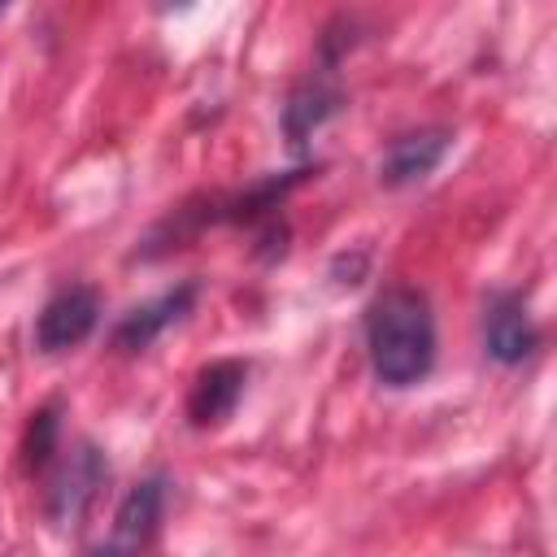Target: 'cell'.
Returning a JSON list of instances; mask_svg holds the SVG:
<instances>
[{"label": "cell", "mask_w": 557, "mask_h": 557, "mask_svg": "<svg viewBox=\"0 0 557 557\" xmlns=\"http://www.w3.org/2000/svg\"><path fill=\"white\" fill-rule=\"evenodd\" d=\"M100 479H104V461H100V453H96L91 444H83V448L70 457V466L61 470L57 487H52V518L74 522V518L83 513V505L96 496Z\"/></svg>", "instance_id": "7"}, {"label": "cell", "mask_w": 557, "mask_h": 557, "mask_svg": "<svg viewBox=\"0 0 557 557\" xmlns=\"http://www.w3.org/2000/svg\"><path fill=\"white\" fill-rule=\"evenodd\" d=\"M161 500H165L161 479H144V483H135V487L122 496L117 513H113V540H117L122 548L135 553V548L152 535V527H157V518H161Z\"/></svg>", "instance_id": "8"}, {"label": "cell", "mask_w": 557, "mask_h": 557, "mask_svg": "<svg viewBox=\"0 0 557 557\" xmlns=\"http://www.w3.org/2000/svg\"><path fill=\"white\" fill-rule=\"evenodd\" d=\"M57 448V405L30 413V431H26V461L30 466H44Z\"/></svg>", "instance_id": "10"}, {"label": "cell", "mask_w": 557, "mask_h": 557, "mask_svg": "<svg viewBox=\"0 0 557 557\" xmlns=\"http://www.w3.org/2000/svg\"><path fill=\"white\" fill-rule=\"evenodd\" d=\"M191 300H196V283H183V287H174V292H165V296H157V300L131 309V313L117 322V331H113V348H122V352H144L165 326H174V322L191 309Z\"/></svg>", "instance_id": "6"}, {"label": "cell", "mask_w": 557, "mask_h": 557, "mask_svg": "<svg viewBox=\"0 0 557 557\" xmlns=\"http://www.w3.org/2000/svg\"><path fill=\"white\" fill-rule=\"evenodd\" d=\"M91 557H131V548H122L117 540H109V544H100V548H96Z\"/></svg>", "instance_id": "11"}, {"label": "cell", "mask_w": 557, "mask_h": 557, "mask_svg": "<svg viewBox=\"0 0 557 557\" xmlns=\"http://www.w3.org/2000/svg\"><path fill=\"white\" fill-rule=\"evenodd\" d=\"M96 318H100V296L91 287H65L44 305V313L35 322V348L65 352L91 335Z\"/></svg>", "instance_id": "2"}, {"label": "cell", "mask_w": 557, "mask_h": 557, "mask_svg": "<svg viewBox=\"0 0 557 557\" xmlns=\"http://www.w3.org/2000/svg\"><path fill=\"white\" fill-rule=\"evenodd\" d=\"M535 326H531V313L522 305V296L505 292V296H492L487 313H483V344L487 352L500 361V366H518L535 352Z\"/></svg>", "instance_id": "4"}, {"label": "cell", "mask_w": 557, "mask_h": 557, "mask_svg": "<svg viewBox=\"0 0 557 557\" xmlns=\"http://www.w3.org/2000/svg\"><path fill=\"white\" fill-rule=\"evenodd\" d=\"M366 348L374 379L387 387L418 383L435 361V318L418 287H387L366 313Z\"/></svg>", "instance_id": "1"}, {"label": "cell", "mask_w": 557, "mask_h": 557, "mask_svg": "<svg viewBox=\"0 0 557 557\" xmlns=\"http://www.w3.org/2000/svg\"><path fill=\"white\" fill-rule=\"evenodd\" d=\"M339 109V91H326V87H300L287 109H283V122H287V135L292 144H300L318 122H326L331 113Z\"/></svg>", "instance_id": "9"}, {"label": "cell", "mask_w": 557, "mask_h": 557, "mask_svg": "<svg viewBox=\"0 0 557 557\" xmlns=\"http://www.w3.org/2000/svg\"><path fill=\"white\" fill-rule=\"evenodd\" d=\"M244 383H248V366L235 361V357H222V361H209L196 383H191V396H187V418L196 426H218L235 413L239 396H244Z\"/></svg>", "instance_id": "3"}, {"label": "cell", "mask_w": 557, "mask_h": 557, "mask_svg": "<svg viewBox=\"0 0 557 557\" xmlns=\"http://www.w3.org/2000/svg\"><path fill=\"white\" fill-rule=\"evenodd\" d=\"M448 144H453L448 131H435V126H431V131H409V135L392 139V148L383 152V161H379V178H383L387 187L418 183V178H426V174L444 161Z\"/></svg>", "instance_id": "5"}]
</instances>
